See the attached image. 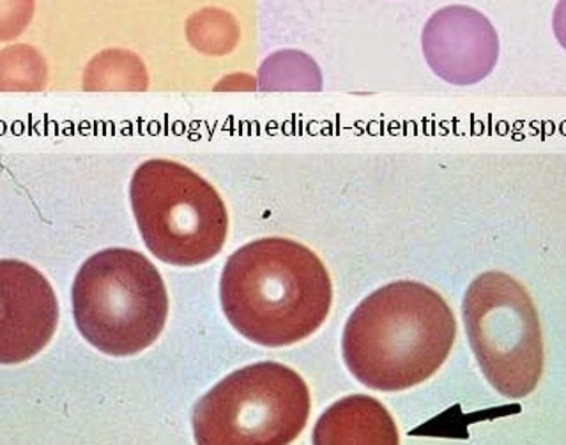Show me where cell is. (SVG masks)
Returning <instances> with one entry per match:
<instances>
[{
    "label": "cell",
    "mask_w": 566,
    "mask_h": 445,
    "mask_svg": "<svg viewBox=\"0 0 566 445\" xmlns=\"http://www.w3.org/2000/svg\"><path fill=\"white\" fill-rule=\"evenodd\" d=\"M230 326L262 347H289L326 322L329 273L312 250L291 239H259L230 255L220 279Z\"/></svg>",
    "instance_id": "6da1fadb"
},
{
    "label": "cell",
    "mask_w": 566,
    "mask_h": 445,
    "mask_svg": "<svg viewBox=\"0 0 566 445\" xmlns=\"http://www.w3.org/2000/svg\"><path fill=\"white\" fill-rule=\"evenodd\" d=\"M455 315L423 283L397 282L359 303L345 324L344 361L354 379L382 393L423 384L447 362Z\"/></svg>",
    "instance_id": "7a4b0ae2"
},
{
    "label": "cell",
    "mask_w": 566,
    "mask_h": 445,
    "mask_svg": "<svg viewBox=\"0 0 566 445\" xmlns=\"http://www.w3.org/2000/svg\"><path fill=\"white\" fill-rule=\"evenodd\" d=\"M80 335L99 352L128 358L149 349L164 332L168 294L164 278L142 253L103 250L80 267L73 290Z\"/></svg>",
    "instance_id": "3957f363"
},
{
    "label": "cell",
    "mask_w": 566,
    "mask_h": 445,
    "mask_svg": "<svg viewBox=\"0 0 566 445\" xmlns=\"http://www.w3.org/2000/svg\"><path fill=\"white\" fill-rule=\"evenodd\" d=\"M129 200L147 250L164 264L202 265L226 244V203L186 165L170 159L142 163L133 173Z\"/></svg>",
    "instance_id": "277c9868"
},
{
    "label": "cell",
    "mask_w": 566,
    "mask_h": 445,
    "mask_svg": "<svg viewBox=\"0 0 566 445\" xmlns=\"http://www.w3.org/2000/svg\"><path fill=\"white\" fill-rule=\"evenodd\" d=\"M308 385L280 362H256L230 373L197 403L200 445H285L308 423Z\"/></svg>",
    "instance_id": "5b68a950"
},
{
    "label": "cell",
    "mask_w": 566,
    "mask_h": 445,
    "mask_svg": "<svg viewBox=\"0 0 566 445\" xmlns=\"http://www.w3.org/2000/svg\"><path fill=\"white\" fill-rule=\"evenodd\" d=\"M465 332L486 382L509 400H524L544 375V335L530 292L510 274L491 271L469 285Z\"/></svg>",
    "instance_id": "8992f818"
},
{
    "label": "cell",
    "mask_w": 566,
    "mask_h": 445,
    "mask_svg": "<svg viewBox=\"0 0 566 445\" xmlns=\"http://www.w3.org/2000/svg\"><path fill=\"white\" fill-rule=\"evenodd\" d=\"M421 50L433 75L447 84L469 87L494 71L500 35L491 20L464 4L444 6L424 23Z\"/></svg>",
    "instance_id": "52a82bcc"
},
{
    "label": "cell",
    "mask_w": 566,
    "mask_h": 445,
    "mask_svg": "<svg viewBox=\"0 0 566 445\" xmlns=\"http://www.w3.org/2000/svg\"><path fill=\"white\" fill-rule=\"evenodd\" d=\"M59 324L49 279L22 261H0V364H22L46 349Z\"/></svg>",
    "instance_id": "ba28073f"
},
{
    "label": "cell",
    "mask_w": 566,
    "mask_h": 445,
    "mask_svg": "<svg viewBox=\"0 0 566 445\" xmlns=\"http://www.w3.org/2000/svg\"><path fill=\"white\" fill-rule=\"evenodd\" d=\"M317 445H397L398 432L385 406L367 396L345 398L326 412L315 426Z\"/></svg>",
    "instance_id": "9c48e42d"
},
{
    "label": "cell",
    "mask_w": 566,
    "mask_h": 445,
    "mask_svg": "<svg viewBox=\"0 0 566 445\" xmlns=\"http://www.w3.org/2000/svg\"><path fill=\"white\" fill-rule=\"evenodd\" d=\"M144 62L128 50H105L88 62L84 73L85 91H146Z\"/></svg>",
    "instance_id": "30bf717a"
},
{
    "label": "cell",
    "mask_w": 566,
    "mask_h": 445,
    "mask_svg": "<svg viewBox=\"0 0 566 445\" xmlns=\"http://www.w3.org/2000/svg\"><path fill=\"white\" fill-rule=\"evenodd\" d=\"M49 64L31 44L0 52V93H38L49 85Z\"/></svg>",
    "instance_id": "8fae6325"
},
{
    "label": "cell",
    "mask_w": 566,
    "mask_h": 445,
    "mask_svg": "<svg viewBox=\"0 0 566 445\" xmlns=\"http://www.w3.org/2000/svg\"><path fill=\"white\" fill-rule=\"evenodd\" d=\"M186 38L200 52L221 55L234 50L241 31L238 20L226 9L203 8L188 18Z\"/></svg>",
    "instance_id": "7c38bea8"
},
{
    "label": "cell",
    "mask_w": 566,
    "mask_h": 445,
    "mask_svg": "<svg viewBox=\"0 0 566 445\" xmlns=\"http://www.w3.org/2000/svg\"><path fill=\"white\" fill-rule=\"evenodd\" d=\"M268 61L273 62L274 66L285 70V75L264 76L261 84L265 88H318L321 87V75L317 67L300 71L303 67L314 64V61L305 53L296 50H282L271 55Z\"/></svg>",
    "instance_id": "4fadbf2b"
},
{
    "label": "cell",
    "mask_w": 566,
    "mask_h": 445,
    "mask_svg": "<svg viewBox=\"0 0 566 445\" xmlns=\"http://www.w3.org/2000/svg\"><path fill=\"white\" fill-rule=\"evenodd\" d=\"M35 14V0H0V41L17 40Z\"/></svg>",
    "instance_id": "5bb4252c"
},
{
    "label": "cell",
    "mask_w": 566,
    "mask_h": 445,
    "mask_svg": "<svg viewBox=\"0 0 566 445\" xmlns=\"http://www.w3.org/2000/svg\"><path fill=\"white\" fill-rule=\"evenodd\" d=\"M553 32L559 46L566 50V0H557L554 6Z\"/></svg>",
    "instance_id": "9a60e30c"
}]
</instances>
